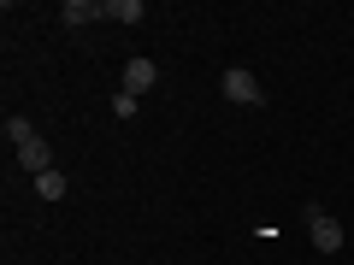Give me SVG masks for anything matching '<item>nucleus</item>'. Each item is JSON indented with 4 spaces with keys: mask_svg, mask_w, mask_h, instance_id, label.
<instances>
[{
    "mask_svg": "<svg viewBox=\"0 0 354 265\" xmlns=\"http://www.w3.org/2000/svg\"><path fill=\"white\" fill-rule=\"evenodd\" d=\"M59 18L65 24H95V18H106V0H65Z\"/></svg>",
    "mask_w": 354,
    "mask_h": 265,
    "instance_id": "39448f33",
    "label": "nucleus"
},
{
    "mask_svg": "<svg viewBox=\"0 0 354 265\" xmlns=\"http://www.w3.org/2000/svg\"><path fill=\"white\" fill-rule=\"evenodd\" d=\"M225 95H230L236 106H260V101H266V88L254 83V71H242V65H230V71H225Z\"/></svg>",
    "mask_w": 354,
    "mask_h": 265,
    "instance_id": "f257e3e1",
    "label": "nucleus"
},
{
    "mask_svg": "<svg viewBox=\"0 0 354 265\" xmlns=\"http://www.w3.org/2000/svg\"><path fill=\"white\" fill-rule=\"evenodd\" d=\"M18 165H24L30 177H48V171H53V148H48L41 136H36V141H24V148H18Z\"/></svg>",
    "mask_w": 354,
    "mask_h": 265,
    "instance_id": "20e7f679",
    "label": "nucleus"
},
{
    "mask_svg": "<svg viewBox=\"0 0 354 265\" xmlns=\"http://www.w3.org/2000/svg\"><path fill=\"white\" fill-rule=\"evenodd\" d=\"M113 112H118V118H136V95H124V88H118V95H113Z\"/></svg>",
    "mask_w": 354,
    "mask_h": 265,
    "instance_id": "1a4fd4ad",
    "label": "nucleus"
},
{
    "mask_svg": "<svg viewBox=\"0 0 354 265\" xmlns=\"http://www.w3.org/2000/svg\"><path fill=\"white\" fill-rule=\"evenodd\" d=\"M6 141H12V148H24V141H36V130H30L24 118H6Z\"/></svg>",
    "mask_w": 354,
    "mask_h": 265,
    "instance_id": "6e6552de",
    "label": "nucleus"
},
{
    "mask_svg": "<svg viewBox=\"0 0 354 265\" xmlns=\"http://www.w3.org/2000/svg\"><path fill=\"white\" fill-rule=\"evenodd\" d=\"M153 83H160L153 59H130V65H124V95H136V101H142V95H148Z\"/></svg>",
    "mask_w": 354,
    "mask_h": 265,
    "instance_id": "7ed1b4c3",
    "label": "nucleus"
},
{
    "mask_svg": "<svg viewBox=\"0 0 354 265\" xmlns=\"http://www.w3.org/2000/svg\"><path fill=\"white\" fill-rule=\"evenodd\" d=\"M65 189H71V183H65L59 171H48V177H36V195H41V201H65Z\"/></svg>",
    "mask_w": 354,
    "mask_h": 265,
    "instance_id": "0eeeda50",
    "label": "nucleus"
},
{
    "mask_svg": "<svg viewBox=\"0 0 354 265\" xmlns=\"http://www.w3.org/2000/svg\"><path fill=\"white\" fill-rule=\"evenodd\" d=\"M106 18H113V24H142L148 6H142V0H106Z\"/></svg>",
    "mask_w": 354,
    "mask_h": 265,
    "instance_id": "423d86ee",
    "label": "nucleus"
},
{
    "mask_svg": "<svg viewBox=\"0 0 354 265\" xmlns=\"http://www.w3.org/2000/svg\"><path fill=\"white\" fill-rule=\"evenodd\" d=\"M307 236H313L319 253H337V248H342V224H337L330 213H307Z\"/></svg>",
    "mask_w": 354,
    "mask_h": 265,
    "instance_id": "f03ea898",
    "label": "nucleus"
}]
</instances>
